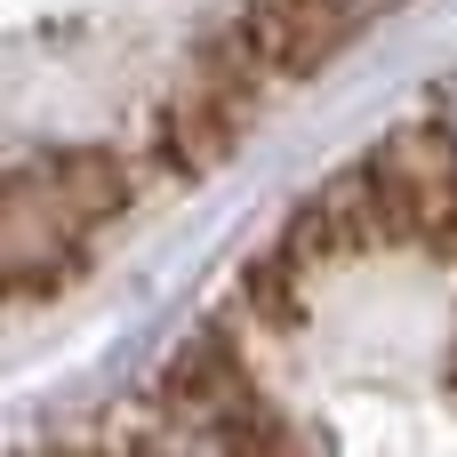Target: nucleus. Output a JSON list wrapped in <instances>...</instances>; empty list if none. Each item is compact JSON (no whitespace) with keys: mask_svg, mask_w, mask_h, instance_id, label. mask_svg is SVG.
<instances>
[{"mask_svg":"<svg viewBox=\"0 0 457 457\" xmlns=\"http://www.w3.org/2000/svg\"><path fill=\"white\" fill-rule=\"evenodd\" d=\"M450 137H457V96H450Z\"/></svg>","mask_w":457,"mask_h":457,"instance_id":"obj_3","label":"nucleus"},{"mask_svg":"<svg viewBox=\"0 0 457 457\" xmlns=\"http://www.w3.org/2000/svg\"><path fill=\"white\" fill-rule=\"evenodd\" d=\"M137 201V161L112 145H80V153H16L8 161V297H56L96 233Z\"/></svg>","mask_w":457,"mask_h":457,"instance_id":"obj_1","label":"nucleus"},{"mask_svg":"<svg viewBox=\"0 0 457 457\" xmlns=\"http://www.w3.org/2000/svg\"><path fill=\"white\" fill-rule=\"evenodd\" d=\"M370 16L353 0H241V16L209 40L217 56H233L257 88H289V80H313Z\"/></svg>","mask_w":457,"mask_h":457,"instance_id":"obj_2","label":"nucleus"}]
</instances>
